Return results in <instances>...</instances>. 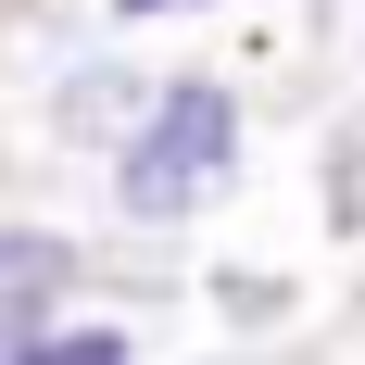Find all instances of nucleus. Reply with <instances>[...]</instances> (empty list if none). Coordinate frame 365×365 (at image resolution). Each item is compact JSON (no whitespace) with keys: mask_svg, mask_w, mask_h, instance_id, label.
<instances>
[{"mask_svg":"<svg viewBox=\"0 0 365 365\" xmlns=\"http://www.w3.org/2000/svg\"><path fill=\"white\" fill-rule=\"evenodd\" d=\"M113 13H177V0H113Z\"/></svg>","mask_w":365,"mask_h":365,"instance_id":"obj_4","label":"nucleus"},{"mask_svg":"<svg viewBox=\"0 0 365 365\" xmlns=\"http://www.w3.org/2000/svg\"><path fill=\"white\" fill-rule=\"evenodd\" d=\"M63 240H38V227H0V328H13V340H26V315H38V302H51V290H63Z\"/></svg>","mask_w":365,"mask_h":365,"instance_id":"obj_2","label":"nucleus"},{"mask_svg":"<svg viewBox=\"0 0 365 365\" xmlns=\"http://www.w3.org/2000/svg\"><path fill=\"white\" fill-rule=\"evenodd\" d=\"M227 177H240V101L227 88H164L139 113L126 164H113V202L126 215H202Z\"/></svg>","mask_w":365,"mask_h":365,"instance_id":"obj_1","label":"nucleus"},{"mask_svg":"<svg viewBox=\"0 0 365 365\" xmlns=\"http://www.w3.org/2000/svg\"><path fill=\"white\" fill-rule=\"evenodd\" d=\"M0 365H126V340L113 328H26Z\"/></svg>","mask_w":365,"mask_h":365,"instance_id":"obj_3","label":"nucleus"}]
</instances>
